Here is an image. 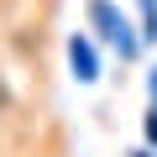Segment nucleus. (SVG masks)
Here are the masks:
<instances>
[{
	"instance_id": "nucleus-1",
	"label": "nucleus",
	"mask_w": 157,
	"mask_h": 157,
	"mask_svg": "<svg viewBox=\"0 0 157 157\" xmlns=\"http://www.w3.org/2000/svg\"><path fill=\"white\" fill-rule=\"evenodd\" d=\"M89 16H94V21L105 26V37H110V42H115L121 52H131V47H136V42L126 37V21H121V16L110 11V6H105V0H94V6H89Z\"/></svg>"
},
{
	"instance_id": "nucleus-2",
	"label": "nucleus",
	"mask_w": 157,
	"mask_h": 157,
	"mask_svg": "<svg viewBox=\"0 0 157 157\" xmlns=\"http://www.w3.org/2000/svg\"><path fill=\"white\" fill-rule=\"evenodd\" d=\"M68 52H73L78 78H94V52H89V42H78V37H73V47H68Z\"/></svg>"
},
{
	"instance_id": "nucleus-3",
	"label": "nucleus",
	"mask_w": 157,
	"mask_h": 157,
	"mask_svg": "<svg viewBox=\"0 0 157 157\" xmlns=\"http://www.w3.org/2000/svg\"><path fill=\"white\" fill-rule=\"evenodd\" d=\"M147 136H152V141H157V115H152V121H147Z\"/></svg>"
},
{
	"instance_id": "nucleus-4",
	"label": "nucleus",
	"mask_w": 157,
	"mask_h": 157,
	"mask_svg": "<svg viewBox=\"0 0 157 157\" xmlns=\"http://www.w3.org/2000/svg\"><path fill=\"white\" fill-rule=\"evenodd\" d=\"M0 105H6V89H0Z\"/></svg>"
}]
</instances>
